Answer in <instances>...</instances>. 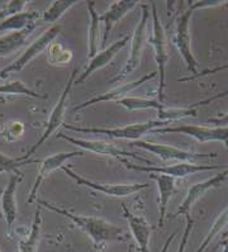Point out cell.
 I'll use <instances>...</instances> for the list:
<instances>
[{"instance_id":"obj_15","label":"cell","mask_w":228,"mask_h":252,"mask_svg":"<svg viewBox=\"0 0 228 252\" xmlns=\"http://www.w3.org/2000/svg\"><path fill=\"white\" fill-rule=\"evenodd\" d=\"M157 76V71H152L150 74H146L145 76H142L141 79L138 80H134V81H130V83L127 84H123V85L118 86L116 89H112L107 93H103L100 95H97L94 98H90L88 100L83 101L81 104L76 105V107L72 109V112H79L81 109H85V108L90 107V105H94V104H99V103H104V101H119L122 99L127 98L128 94L130 92H133V90L138 89L139 86L146 84L147 81H151L154 80L155 77Z\"/></svg>"},{"instance_id":"obj_11","label":"cell","mask_w":228,"mask_h":252,"mask_svg":"<svg viewBox=\"0 0 228 252\" xmlns=\"http://www.w3.org/2000/svg\"><path fill=\"white\" fill-rule=\"evenodd\" d=\"M61 170L65 172L68 178H71L79 187L90 188V189L99 191V193L104 194V195L114 196V198H126V196L133 195V194L142 191L143 189L150 188L148 183H145V184H139V183H132V184H104V183H95V181H92L89 179L79 175V174L74 172L70 167L65 166V165L61 167Z\"/></svg>"},{"instance_id":"obj_44","label":"cell","mask_w":228,"mask_h":252,"mask_svg":"<svg viewBox=\"0 0 228 252\" xmlns=\"http://www.w3.org/2000/svg\"><path fill=\"white\" fill-rule=\"evenodd\" d=\"M226 6H227V8H228V1H227V4H226Z\"/></svg>"},{"instance_id":"obj_6","label":"cell","mask_w":228,"mask_h":252,"mask_svg":"<svg viewBox=\"0 0 228 252\" xmlns=\"http://www.w3.org/2000/svg\"><path fill=\"white\" fill-rule=\"evenodd\" d=\"M132 147L145 150L147 152H151L155 156L160 158L163 161H179V162H193L196 163L200 160H209V158H217L218 155L216 152L210 154H199V152L187 151V150H180L175 146L163 145V143L147 142V141H133L130 143Z\"/></svg>"},{"instance_id":"obj_2","label":"cell","mask_w":228,"mask_h":252,"mask_svg":"<svg viewBox=\"0 0 228 252\" xmlns=\"http://www.w3.org/2000/svg\"><path fill=\"white\" fill-rule=\"evenodd\" d=\"M152 19V34L147 39L148 43L152 46L155 52V61L157 63V76H159V90L157 95L160 98V101L163 100L165 95L163 90L166 88V66L169 63V43H167V37H166V31L161 24L159 12H157V5L155 1L151 3V10H150Z\"/></svg>"},{"instance_id":"obj_38","label":"cell","mask_w":228,"mask_h":252,"mask_svg":"<svg viewBox=\"0 0 228 252\" xmlns=\"http://www.w3.org/2000/svg\"><path fill=\"white\" fill-rule=\"evenodd\" d=\"M207 123L209 125H213L214 127H222V128H228V112L223 116L219 117H213V118H208Z\"/></svg>"},{"instance_id":"obj_33","label":"cell","mask_w":228,"mask_h":252,"mask_svg":"<svg viewBox=\"0 0 228 252\" xmlns=\"http://www.w3.org/2000/svg\"><path fill=\"white\" fill-rule=\"evenodd\" d=\"M24 133V126L21 122H9L4 126V131L1 132L5 140L8 141H17L21 138L22 134Z\"/></svg>"},{"instance_id":"obj_17","label":"cell","mask_w":228,"mask_h":252,"mask_svg":"<svg viewBox=\"0 0 228 252\" xmlns=\"http://www.w3.org/2000/svg\"><path fill=\"white\" fill-rule=\"evenodd\" d=\"M22 179H23L22 172H12L9 175L8 184L5 185L3 193L0 195V208H1L0 213L9 227H12L13 223L17 220V216H18L17 189H18V185Z\"/></svg>"},{"instance_id":"obj_1","label":"cell","mask_w":228,"mask_h":252,"mask_svg":"<svg viewBox=\"0 0 228 252\" xmlns=\"http://www.w3.org/2000/svg\"><path fill=\"white\" fill-rule=\"evenodd\" d=\"M38 207H43L51 212H55L59 216H63L71 220L72 224L84 232L92 240L93 246L97 251H104L105 245L109 242H126L130 238L127 232L118 227L114 223L104 220L101 217H86L75 214L65 208L48 203L42 199H37Z\"/></svg>"},{"instance_id":"obj_25","label":"cell","mask_w":228,"mask_h":252,"mask_svg":"<svg viewBox=\"0 0 228 252\" xmlns=\"http://www.w3.org/2000/svg\"><path fill=\"white\" fill-rule=\"evenodd\" d=\"M77 3H79L77 0H56V1H52V4L48 6L47 9L42 12L39 22L50 24L56 23L67 10L71 9L72 6L76 5Z\"/></svg>"},{"instance_id":"obj_5","label":"cell","mask_w":228,"mask_h":252,"mask_svg":"<svg viewBox=\"0 0 228 252\" xmlns=\"http://www.w3.org/2000/svg\"><path fill=\"white\" fill-rule=\"evenodd\" d=\"M77 72H79V70H77V68H74V71L71 72L70 77L67 79L65 89L63 90L61 95H60L59 99H57L56 105H55L52 112H51L50 119H48L47 125H46L45 131H43V133H42L41 138H39V140L37 141L32 147H31V150H28V151L26 152V155L22 156L23 160H30L31 156H32V155L34 154V152H36L37 150H38L39 147H41V146L43 145V143H45L46 141H47L48 138H50V137L57 131V129H59V127H61V126L64 125V119H65V114H66V108H67L68 96H70V93H71L72 85H74L75 80H76Z\"/></svg>"},{"instance_id":"obj_28","label":"cell","mask_w":228,"mask_h":252,"mask_svg":"<svg viewBox=\"0 0 228 252\" xmlns=\"http://www.w3.org/2000/svg\"><path fill=\"white\" fill-rule=\"evenodd\" d=\"M198 112L194 108H170V107H163V109L157 110V121L161 122H167L171 123L175 121H180L184 118H195Z\"/></svg>"},{"instance_id":"obj_35","label":"cell","mask_w":228,"mask_h":252,"mask_svg":"<svg viewBox=\"0 0 228 252\" xmlns=\"http://www.w3.org/2000/svg\"><path fill=\"white\" fill-rule=\"evenodd\" d=\"M185 220H187V225H185V229H184L183 237H181L180 243H179V249L178 252H185L188 246V241H189L190 233H192V229L194 227V220H192V217L188 216L185 217Z\"/></svg>"},{"instance_id":"obj_16","label":"cell","mask_w":228,"mask_h":252,"mask_svg":"<svg viewBox=\"0 0 228 252\" xmlns=\"http://www.w3.org/2000/svg\"><path fill=\"white\" fill-rule=\"evenodd\" d=\"M123 217L127 220L130 234L137 245L138 252H150V240H151V224L147 222L142 214H134L130 211L126 204H122Z\"/></svg>"},{"instance_id":"obj_8","label":"cell","mask_w":228,"mask_h":252,"mask_svg":"<svg viewBox=\"0 0 228 252\" xmlns=\"http://www.w3.org/2000/svg\"><path fill=\"white\" fill-rule=\"evenodd\" d=\"M128 170H134V171L148 172V174H160V175L170 176V178H185L188 175H193L196 172L204 171H216V170L228 169V165H199V163L193 162H178L175 165L169 166H156V165H136L130 161L123 162Z\"/></svg>"},{"instance_id":"obj_14","label":"cell","mask_w":228,"mask_h":252,"mask_svg":"<svg viewBox=\"0 0 228 252\" xmlns=\"http://www.w3.org/2000/svg\"><path fill=\"white\" fill-rule=\"evenodd\" d=\"M81 156H84L83 151L60 152V154H55L52 155V156H48L45 160L41 161V166H39L38 172H37L36 181H34L32 190L30 191V195H28L27 198L28 204H32V203L36 200L38 189L41 188L42 183L47 179V176L50 175V174H52V172L56 171V170L61 169L66 161L71 160V158H81Z\"/></svg>"},{"instance_id":"obj_10","label":"cell","mask_w":228,"mask_h":252,"mask_svg":"<svg viewBox=\"0 0 228 252\" xmlns=\"http://www.w3.org/2000/svg\"><path fill=\"white\" fill-rule=\"evenodd\" d=\"M194 10L188 8L185 12L181 13L176 19V27H175L174 43L176 50L179 51L180 56L183 57L184 63L187 65L188 71L192 75L198 74V61L192 51V37H190V21H192Z\"/></svg>"},{"instance_id":"obj_36","label":"cell","mask_w":228,"mask_h":252,"mask_svg":"<svg viewBox=\"0 0 228 252\" xmlns=\"http://www.w3.org/2000/svg\"><path fill=\"white\" fill-rule=\"evenodd\" d=\"M189 6L193 10L196 9H207V8H214L222 4H227L225 0H201V1H189Z\"/></svg>"},{"instance_id":"obj_34","label":"cell","mask_w":228,"mask_h":252,"mask_svg":"<svg viewBox=\"0 0 228 252\" xmlns=\"http://www.w3.org/2000/svg\"><path fill=\"white\" fill-rule=\"evenodd\" d=\"M225 70H228V63H226V65H222V66H217V67L205 68V70H203L201 72H198L196 75H189V76L187 77H180V79H178V80L181 81V83H184V81H193V80H196V79H200V77L208 76V75H213L219 71H225Z\"/></svg>"},{"instance_id":"obj_9","label":"cell","mask_w":228,"mask_h":252,"mask_svg":"<svg viewBox=\"0 0 228 252\" xmlns=\"http://www.w3.org/2000/svg\"><path fill=\"white\" fill-rule=\"evenodd\" d=\"M60 32H61V26H59V24H54L52 27L45 31L36 41L31 43L30 47L24 51L23 54L15 60L14 63H12L10 65L5 66V67L0 70V79H5V77H8V75L13 74V72L22 71L32 60L36 59L43 51L50 47L51 43L60 34Z\"/></svg>"},{"instance_id":"obj_18","label":"cell","mask_w":228,"mask_h":252,"mask_svg":"<svg viewBox=\"0 0 228 252\" xmlns=\"http://www.w3.org/2000/svg\"><path fill=\"white\" fill-rule=\"evenodd\" d=\"M128 42H130V36H125L122 37L121 39H118V41L114 42V43H112L110 46H107L104 50L99 51L98 54L95 55L93 59H90L89 63H88L86 68L83 71V74L79 77H76L75 84H83L90 75L94 74L98 70H100V68L105 67L108 63H112V60L117 56V54H119L128 45Z\"/></svg>"},{"instance_id":"obj_31","label":"cell","mask_w":228,"mask_h":252,"mask_svg":"<svg viewBox=\"0 0 228 252\" xmlns=\"http://www.w3.org/2000/svg\"><path fill=\"white\" fill-rule=\"evenodd\" d=\"M31 163H38V160H23L22 158H13L6 156V155L0 152V174L3 172H21L19 169L26 165H31Z\"/></svg>"},{"instance_id":"obj_4","label":"cell","mask_w":228,"mask_h":252,"mask_svg":"<svg viewBox=\"0 0 228 252\" xmlns=\"http://www.w3.org/2000/svg\"><path fill=\"white\" fill-rule=\"evenodd\" d=\"M148 23H150V6L143 4L142 14H141V18H139L138 23H137L133 36H132V39H130V55H128L127 63H125V66L119 71V74L113 77L112 80H109L110 84L118 83V81L126 79L128 75L132 74L139 66L143 47H145L146 39H147Z\"/></svg>"},{"instance_id":"obj_20","label":"cell","mask_w":228,"mask_h":252,"mask_svg":"<svg viewBox=\"0 0 228 252\" xmlns=\"http://www.w3.org/2000/svg\"><path fill=\"white\" fill-rule=\"evenodd\" d=\"M150 178L156 181L157 190H159V222L157 225L163 227L166 220V213H167V205L170 199L176 191L175 188V179L160 174H150Z\"/></svg>"},{"instance_id":"obj_12","label":"cell","mask_w":228,"mask_h":252,"mask_svg":"<svg viewBox=\"0 0 228 252\" xmlns=\"http://www.w3.org/2000/svg\"><path fill=\"white\" fill-rule=\"evenodd\" d=\"M152 133L157 134H169V133H179L185 134V136L193 137L198 142H222L225 147L228 149V128L222 127H207V126H175V127H163L154 129Z\"/></svg>"},{"instance_id":"obj_3","label":"cell","mask_w":228,"mask_h":252,"mask_svg":"<svg viewBox=\"0 0 228 252\" xmlns=\"http://www.w3.org/2000/svg\"><path fill=\"white\" fill-rule=\"evenodd\" d=\"M167 122L161 121H147L141 122V123H133V125H127L125 127L116 128H95V127H79V126L66 125L64 123L63 127L67 131L76 132V133H86V134H104L110 138H118V140H128V141H138L139 138L148 132H152L157 128L167 127Z\"/></svg>"},{"instance_id":"obj_39","label":"cell","mask_w":228,"mask_h":252,"mask_svg":"<svg viewBox=\"0 0 228 252\" xmlns=\"http://www.w3.org/2000/svg\"><path fill=\"white\" fill-rule=\"evenodd\" d=\"M176 236H178V231H175L174 233H171V234H170V237L167 238V240H166V242H165V243H163V250H161L160 252H167V250H169L170 245H171V243H172V241L175 240V237H176Z\"/></svg>"},{"instance_id":"obj_21","label":"cell","mask_w":228,"mask_h":252,"mask_svg":"<svg viewBox=\"0 0 228 252\" xmlns=\"http://www.w3.org/2000/svg\"><path fill=\"white\" fill-rule=\"evenodd\" d=\"M37 26L38 24H32L30 27L18 31V32H10L5 36L0 37V59L9 56L21 50L26 45L28 37L32 34L33 31L36 30Z\"/></svg>"},{"instance_id":"obj_37","label":"cell","mask_w":228,"mask_h":252,"mask_svg":"<svg viewBox=\"0 0 228 252\" xmlns=\"http://www.w3.org/2000/svg\"><path fill=\"white\" fill-rule=\"evenodd\" d=\"M228 95V89L223 90V92L218 93V94H214L213 96H210V98H207L204 99V100H200V101H196V103L192 104V105H189L190 108H194V109H196L198 107H203V105H208V104L213 103V101L218 100V99H222V98H226Z\"/></svg>"},{"instance_id":"obj_29","label":"cell","mask_w":228,"mask_h":252,"mask_svg":"<svg viewBox=\"0 0 228 252\" xmlns=\"http://www.w3.org/2000/svg\"><path fill=\"white\" fill-rule=\"evenodd\" d=\"M122 107L127 110H142V109H155L160 110L165 107V104L160 100L155 99H146V98H137V96H127L118 101Z\"/></svg>"},{"instance_id":"obj_40","label":"cell","mask_w":228,"mask_h":252,"mask_svg":"<svg viewBox=\"0 0 228 252\" xmlns=\"http://www.w3.org/2000/svg\"><path fill=\"white\" fill-rule=\"evenodd\" d=\"M219 243L223 246V251L222 252H228V240H223L219 241Z\"/></svg>"},{"instance_id":"obj_26","label":"cell","mask_w":228,"mask_h":252,"mask_svg":"<svg viewBox=\"0 0 228 252\" xmlns=\"http://www.w3.org/2000/svg\"><path fill=\"white\" fill-rule=\"evenodd\" d=\"M227 225H228V205L223 209L222 212H221V214H219L216 220H214V222L212 223L209 231H208V233L205 234L204 240H203V242L200 243V246L198 247V250H196L195 252H205V250L210 246L212 241L226 231L225 228L227 227Z\"/></svg>"},{"instance_id":"obj_41","label":"cell","mask_w":228,"mask_h":252,"mask_svg":"<svg viewBox=\"0 0 228 252\" xmlns=\"http://www.w3.org/2000/svg\"><path fill=\"white\" fill-rule=\"evenodd\" d=\"M223 240H228V228L226 229L222 234H221V241H223Z\"/></svg>"},{"instance_id":"obj_22","label":"cell","mask_w":228,"mask_h":252,"mask_svg":"<svg viewBox=\"0 0 228 252\" xmlns=\"http://www.w3.org/2000/svg\"><path fill=\"white\" fill-rule=\"evenodd\" d=\"M86 9L89 13V33H88V57L93 59L99 52L100 39V14L95 9V1H85Z\"/></svg>"},{"instance_id":"obj_7","label":"cell","mask_w":228,"mask_h":252,"mask_svg":"<svg viewBox=\"0 0 228 252\" xmlns=\"http://www.w3.org/2000/svg\"><path fill=\"white\" fill-rule=\"evenodd\" d=\"M57 138L67 141L68 143H71V145L80 147V149L84 150V151H89V152H93V154L116 158V160H118L119 162L122 163L125 162V161H127V158H134V160H138L139 162H143L146 163V165H154V163H152L150 160H147V158H141V156H138L137 154H132V152L125 151V150L117 147L114 143L108 142V141L81 140V138H75V137L67 136V134L65 133H61V132L57 134Z\"/></svg>"},{"instance_id":"obj_27","label":"cell","mask_w":228,"mask_h":252,"mask_svg":"<svg viewBox=\"0 0 228 252\" xmlns=\"http://www.w3.org/2000/svg\"><path fill=\"white\" fill-rule=\"evenodd\" d=\"M0 95H26L34 99H47V95L34 92L21 80H13L0 85Z\"/></svg>"},{"instance_id":"obj_32","label":"cell","mask_w":228,"mask_h":252,"mask_svg":"<svg viewBox=\"0 0 228 252\" xmlns=\"http://www.w3.org/2000/svg\"><path fill=\"white\" fill-rule=\"evenodd\" d=\"M30 1L27 0H12V1H8L5 5L0 9V21L8 18V17H12V15L19 14V13L24 12V8L28 5Z\"/></svg>"},{"instance_id":"obj_45","label":"cell","mask_w":228,"mask_h":252,"mask_svg":"<svg viewBox=\"0 0 228 252\" xmlns=\"http://www.w3.org/2000/svg\"><path fill=\"white\" fill-rule=\"evenodd\" d=\"M227 178H228V176H227Z\"/></svg>"},{"instance_id":"obj_24","label":"cell","mask_w":228,"mask_h":252,"mask_svg":"<svg viewBox=\"0 0 228 252\" xmlns=\"http://www.w3.org/2000/svg\"><path fill=\"white\" fill-rule=\"evenodd\" d=\"M42 233V212L41 207H37L34 212L32 225L28 234L19 241L18 251L19 252H37L38 251L39 241H41Z\"/></svg>"},{"instance_id":"obj_13","label":"cell","mask_w":228,"mask_h":252,"mask_svg":"<svg viewBox=\"0 0 228 252\" xmlns=\"http://www.w3.org/2000/svg\"><path fill=\"white\" fill-rule=\"evenodd\" d=\"M228 176V169L222 170V171L217 174V175L212 176V178L207 179L204 181H200V183H196L194 184L193 187L189 188L188 190L187 196L184 198L183 203L180 204V207L178 208V211L175 212L172 218L175 217H179V216H183L184 218L188 216H190V211H192L193 205L195 204L198 202L199 199L203 198L205 193L210 191L212 189H217L222 185L223 181L227 179Z\"/></svg>"},{"instance_id":"obj_43","label":"cell","mask_w":228,"mask_h":252,"mask_svg":"<svg viewBox=\"0 0 228 252\" xmlns=\"http://www.w3.org/2000/svg\"><path fill=\"white\" fill-rule=\"evenodd\" d=\"M0 218H3V216H1V213H0Z\"/></svg>"},{"instance_id":"obj_19","label":"cell","mask_w":228,"mask_h":252,"mask_svg":"<svg viewBox=\"0 0 228 252\" xmlns=\"http://www.w3.org/2000/svg\"><path fill=\"white\" fill-rule=\"evenodd\" d=\"M138 4L137 0H119V1H114L110 4L103 14H100V22L104 24V33H103V39H101V46H105L109 38L110 31L114 28L119 21L125 18L126 15L134 9Z\"/></svg>"},{"instance_id":"obj_30","label":"cell","mask_w":228,"mask_h":252,"mask_svg":"<svg viewBox=\"0 0 228 252\" xmlns=\"http://www.w3.org/2000/svg\"><path fill=\"white\" fill-rule=\"evenodd\" d=\"M71 59V51L64 47L61 43L52 42L48 47V61H50L51 65H65V63H70Z\"/></svg>"},{"instance_id":"obj_42","label":"cell","mask_w":228,"mask_h":252,"mask_svg":"<svg viewBox=\"0 0 228 252\" xmlns=\"http://www.w3.org/2000/svg\"><path fill=\"white\" fill-rule=\"evenodd\" d=\"M127 252H133V246H132V245H130V246H128Z\"/></svg>"},{"instance_id":"obj_23","label":"cell","mask_w":228,"mask_h":252,"mask_svg":"<svg viewBox=\"0 0 228 252\" xmlns=\"http://www.w3.org/2000/svg\"><path fill=\"white\" fill-rule=\"evenodd\" d=\"M42 12H22L19 14L12 15L8 18L0 21V32H18V31L24 30L30 27L32 24H38L41 19Z\"/></svg>"}]
</instances>
